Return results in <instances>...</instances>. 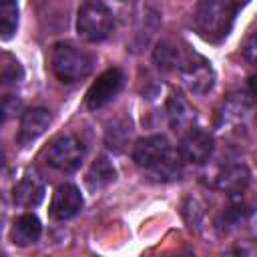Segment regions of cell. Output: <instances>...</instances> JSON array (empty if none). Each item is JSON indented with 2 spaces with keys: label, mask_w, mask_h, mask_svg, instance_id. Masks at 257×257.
<instances>
[{
  "label": "cell",
  "mask_w": 257,
  "mask_h": 257,
  "mask_svg": "<svg viewBox=\"0 0 257 257\" xmlns=\"http://www.w3.org/2000/svg\"><path fill=\"white\" fill-rule=\"evenodd\" d=\"M100 4L118 20H128L135 10V0H100Z\"/></svg>",
  "instance_id": "cell-20"
},
{
  "label": "cell",
  "mask_w": 257,
  "mask_h": 257,
  "mask_svg": "<svg viewBox=\"0 0 257 257\" xmlns=\"http://www.w3.org/2000/svg\"><path fill=\"white\" fill-rule=\"evenodd\" d=\"M116 179V169L114 165L108 161V157H98L92 161L90 169L86 171V187L90 191H100L104 187H108L112 181Z\"/></svg>",
  "instance_id": "cell-14"
},
{
  "label": "cell",
  "mask_w": 257,
  "mask_h": 257,
  "mask_svg": "<svg viewBox=\"0 0 257 257\" xmlns=\"http://www.w3.org/2000/svg\"><path fill=\"white\" fill-rule=\"evenodd\" d=\"M167 116H169V124L173 131L185 133L187 128L195 126V108L185 100V96H181L179 92H173L167 98Z\"/></svg>",
  "instance_id": "cell-13"
},
{
  "label": "cell",
  "mask_w": 257,
  "mask_h": 257,
  "mask_svg": "<svg viewBox=\"0 0 257 257\" xmlns=\"http://www.w3.org/2000/svg\"><path fill=\"white\" fill-rule=\"evenodd\" d=\"M215 149V141L213 137L199 128V126H191L183 133L181 137V145H179V155L183 157L185 163H195V165H203L211 159Z\"/></svg>",
  "instance_id": "cell-9"
},
{
  "label": "cell",
  "mask_w": 257,
  "mask_h": 257,
  "mask_svg": "<svg viewBox=\"0 0 257 257\" xmlns=\"http://www.w3.org/2000/svg\"><path fill=\"white\" fill-rule=\"evenodd\" d=\"M18 28V0H0V38L10 40Z\"/></svg>",
  "instance_id": "cell-18"
},
{
  "label": "cell",
  "mask_w": 257,
  "mask_h": 257,
  "mask_svg": "<svg viewBox=\"0 0 257 257\" xmlns=\"http://www.w3.org/2000/svg\"><path fill=\"white\" fill-rule=\"evenodd\" d=\"M243 56H245L249 62L255 60V34L249 36V40H247V44H245V48H243Z\"/></svg>",
  "instance_id": "cell-22"
},
{
  "label": "cell",
  "mask_w": 257,
  "mask_h": 257,
  "mask_svg": "<svg viewBox=\"0 0 257 257\" xmlns=\"http://www.w3.org/2000/svg\"><path fill=\"white\" fill-rule=\"evenodd\" d=\"M128 137H131V126L128 124H114V128L110 126L106 131V143H108L110 149H116V151L122 149V145L128 141Z\"/></svg>",
  "instance_id": "cell-21"
},
{
  "label": "cell",
  "mask_w": 257,
  "mask_h": 257,
  "mask_svg": "<svg viewBox=\"0 0 257 257\" xmlns=\"http://www.w3.org/2000/svg\"><path fill=\"white\" fill-rule=\"evenodd\" d=\"M2 169H4V153L0 151V173H2Z\"/></svg>",
  "instance_id": "cell-23"
},
{
  "label": "cell",
  "mask_w": 257,
  "mask_h": 257,
  "mask_svg": "<svg viewBox=\"0 0 257 257\" xmlns=\"http://www.w3.org/2000/svg\"><path fill=\"white\" fill-rule=\"evenodd\" d=\"M112 28H114V18L100 2L86 0L78 8L76 32L86 42H100V40L108 38Z\"/></svg>",
  "instance_id": "cell-4"
},
{
  "label": "cell",
  "mask_w": 257,
  "mask_h": 257,
  "mask_svg": "<svg viewBox=\"0 0 257 257\" xmlns=\"http://www.w3.org/2000/svg\"><path fill=\"white\" fill-rule=\"evenodd\" d=\"M124 84V74L120 68H108L104 70L86 90V106L90 110H96L104 104H108L122 88Z\"/></svg>",
  "instance_id": "cell-8"
},
{
  "label": "cell",
  "mask_w": 257,
  "mask_h": 257,
  "mask_svg": "<svg viewBox=\"0 0 257 257\" xmlns=\"http://www.w3.org/2000/svg\"><path fill=\"white\" fill-rule=\"evenodd\" d=\"M237 10V0H199L193 14L197 34L207 42H221L231 32Z\"/></svg>",
  "instance_id": "cell-2"
},
{
  "label": "cell",
  "mask_w": 257,
  "mask_h": 257,
  "mask_svg": "<svg viewBox=\"0 0 257 257\" xmlns=\"http://www.w3.org/2000/svg\"><path fill=\"white\" fill-rule=\"evenodd\" d=\"M203 181L217 191H225L229 195H241L251 183V171L243 163H227L205 173Z\"/></svg>",
  "instance_id": "cell-7"
},
{
  "label": "cell",
  "mask_w": 257,
  "mask_h": 257,
  "mask_svg": "<svg viewBox=\"0 0 257 257\" xmlns=\"http://www.w3.org/2000/svg\"><path fill=\"white\" fill-rule=\"evenodd\" d=\"M50 64H52V72L56 74L58 80L62 82H76L86 78L92 68H94V58L92 54L66 44V42H58L52 48L50 54Z\"/></svg>",
  "instance_id": "cell-3"
},
{
  "label": "cell",
  "mask_w": 257,
  "mask_h": 257,
  "mask_svg": "<svg viewBox=\"0 0 257 257\" xmlns=\"http://www.w3.org/2000/svg\"><path fill=\"white\" fill-rule=\"evenodd\" d=\"M82 209V195L78 191V187L64 183L60 185L50 201V217L56 221H66L72 219L78 211Z\"/></svg>",
  "instance_id": "cell-10"
},
{
  "label": "cell",
  "mask_w": 257,
  "mask_h": 257,
  "mask_svg": "<svg viewBox=\"0 0 257 257\" xmlns=\"http://www.w3.org/2000/svg\"><path fill=\"white\" fill-rule=\"evenodd\" d=\"M251 110V100L243 98L241 94H231L219 112V126H233L239 124L241 118Z\"/></svg>",
  "instance_id": "cell-17"
},
{
  "label": "cell",
  "mask_w": 257,
  "mask_h": 257,
  "mask_svg": "<svg viewBox=\"0 0 257 257\" xmlns=\"http://www.w3.org/2000/svg\"><path fill=\"white\" fill-rule=\"evenodd\" d=\"M133 161L157 181H173L183 173V157L165 135H151L133 147Z\"/></svg>",
  "instance_id": "cell-1"
},
{
  "label": "cell",
  "mask_w": 257,
  "mask_h": 257,
  "mask_svg": "<svg viewBox=\"0 0 257 257\" xmlns=\"http://www.w3.org/2000/svg\"><path fill=\"white\" fill-rule=\"evenodd\" d=\"M181 54H183V50L179 46H175L169 40H163V42L157 44V48L153 52V58H155V62H157L159 68L175 70L177 64H179V60H181Z\"/></svg>",
  "instance_id": "cell-19"
},
{
  "label": "cell",
  "mask_w": 257,
  "mask_h": 257,
  "mask_svg": "<svg viewBox=\"0 0 257 257\" xmlns=\"http://www.w3.org/2000/svg\"><path fill=\"white\" fill-rule=\"evenodd\" d=\"M22 78L24 72L20 62L8 52H0V94L14 90L22 82Z\"/></svg>",
  "instance_id": "cell-15"
},
{
  "label": "cell",
  "mask_w": 257,
  "mask_h": 257,
  "mask_svg": "<svg viewBox=\"0 0 257 257\" xmlns=\"http://www.w3.org/2000/svg\"><path fill=\"white\" fill-rule=\"evenodd\" d=\"M2 122H4V108L0 106V124H2Z\"/></svg>",
  "instance_id": "cell-24"
},
{
  "label": "cell",
  "mask_w": 257,
  "mask_h": 257,
  "mask_svg": "<svg viewBox=\"0 0 257 257\" xmlns=\"http://www.w3.org/2000/svg\"><path fill=\"white\" fill-rule=\"evenodd\" d=\"M52 122V116H50V110L42 108V106H36V108H30L22 114L20 118V128H18V143L22 147L34 143L40 135L46 133V128L50 126Z\"/></svg>",
  "instance_id": "cell-11"
},
{
  "label": "cell",
  "mask_w": 257,
  "mask_h": 257,
  "mask_svg": "<svg viewBox=\"0 0 257 257\" xmlns=\"http://www.w3.org/2000/svg\"><path fill=\"white\" fill-rule=\"evenodd\" d=\"M175 70L179 72L183 82L197 94L209 92L215 84V72L211 62L197 52H183Z\"/></svg>",
  "instance_id": "cell-6"
},
{
  "label": "cell",
  "mask_w": 257,
  "mask_h": 257,
  "mask_svg": "<svg viewBox=\"0 0 257 257\" xmlns=\"http://www.w3.org/2000/svg\"><path fill=\"white\" fill-rule=\"evenodd\" d=\"M12 199L20 207H36L44 199V183L34 171H26L12 189Z\"/></svg>",
  "instance_id": "cell-12"
},
{
  "label": "cell",
  "mask_w": 257,
  "mask_h": 257,
  "mask_svg": "<svg viewBox=\"0 0 257 257\" xmlns=\"http://www.w3.org/2000/svg\"><path fill=\"white\" fill-rule=\"evenodd\" d=\"M40 233H42V225H40V219L32 213H24L20 215L16 221H14V243L18 245H30V243H36L40 239Z\"/></svg>",
  "instance_id": "cell-16"
},
{
  "label": "cell",
  "mask_w": 257,
  "mask_h": 257,
  "mask_svg": "<svg viewBox=\"0 0 257 257\" xmlns=\"http://www.w3.org/2000/svg\"><path fill=\"white\" fill-rule=\"evenodd\" d=\"M86 157V147L76 135H60L56 137L48 149L44 151L46 163L62 173H72L76 171Z\"/></svg>",
  "instance_id": "cell-5"
}]
</instances>
